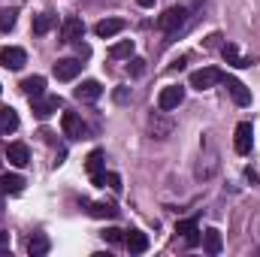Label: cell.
Returning <instances> with one entry per match:
<instances>
[{"label": "cell", "mask_w": 260, "mask_h": 257, "mask_svg": "<svg viewBox=\"0 0 260 257\" xmlns=\"http://www.w3.org/2000/svg\"><path fill=\"white\" fill-rule=\"evenodd\" d=\"M27 254H30V257L49 254V239H46V236H34V239L27 242Z\"/></svg>", "instance_id": "obj_24"}, {"label": "cell", "mask_w": 260, "mask_h": 257, "mask_svg": "<svg viewBox=\"0 0 260 257\" xmlns=\"http://www.w3.org/2000/svg\"><path fill=\"white\" fill-rule=\"evenodd\" d=\"M73 94H76V100H79V103H94V100H100L103 85H100V82H94V79H88V82H82Z\"/></svg>", "instance_id": "obj_9"}, {"label": "cell", "mask_w": 260, "mask_h": 257, "mask_svg": "<svg viewBox=\"0 0 260 257\" xmlns=\"http://www.w3.org/2000/svg\"><path fill=\"white\" fill-rule=\"evenodd\" d=\"M221 55H224V61H227V64H233V67H251V61H248V58H242V55H239V49H236L233 43H224V46H221Z\"/></svg>", "instance_id": "obj_20"}, {"label": "cell", "mask_w": 260, "mask_h": 257, "mask_svg": "<svg viewBox=\"0 0 260 257\" xmlns=\"http://www.w3.org/2000/svg\"><path fill=\"white\" fill-rule=\"evenodd\" d=\"M79 73H82V61H76V58H61V61L55 64V76H58L61 82H73Z\"/></svg>", "instance_id": "obj_10"}, {"label": "cell", "mask_w": 260, "mask_h": 257, "mask_svg": "<svg viewBox=\"0 0 260 257\" xmlns=\"http://www.w3.org/2000/svg\"><path fill=\"white\" fill-rule=\"evenodd\" d=\"M148 127H151V136H154V139H167L170 130H173V121H170V118H160V115L154 112L151 121H148Z\"/></svg>", "instance_id": "obj_18"}, {"label": "cell", "mask_w": 260, "mask_h": 257, "mask_svg": "<svg viewBox=\"0 0 260 257\" xmlns=\"http://www.w3.org/2000/svg\"><path fill=\"white\" fill-rule=\"evenodd\" d=\"M139 6H154V0H136Z\"/></svg>", "instance_id": "obj_35"}, {"label": "cell", "mask_w": 260, "mask_h": 257, "mask_svg": "<svg viewBox=\"0 0 260 257\" xmlns=\"http://www.w3.org/2000/svg\"><path fill=\"white\" fill-rule=\"evenodd\" d=\"M0 91H3V88H0Z\"/></svg>", "instance_id": "obj_36"}, {"label": "cell", "mask_w": 260, "mask_h": 257, "mask_svg": "<svg viewBox=\"0 0 260 257\" xmlns=\"http://www.w3.org/2000/svg\"><path fill=\"white\" fill-rule=\"evenodd\" d=\"M58 106H61V100H58V97H46V100H43V97H34V115H37L40 121H46Z\"/></svg>", "instance_id": "obj_14"}, {"label": "cell", "mask_w": 260, "mask_h": 257, "mask_svg": "<svg viewBox=\"0 0 260 257\" xmlns=\"http://www.w3.org/2000/svg\"><path fill=\"white\" fill-rule=\"evenodd\" d=\"M85 170H88V176H91V179L103 176V151H100V148L88 154V160H85Z\"/></svg>", "instance_id": "obj_23"}, {"label": "cell", "mask_w": 260, "mask_h": 257, "mask_svg": "<svg viewBox=\"0 0 260 257\" xmlns=\"http://www.w3.org/2000/svg\"><path fill=\"white\" fill-rule=\"evenodd\" d=\"M3 157H6L12 167H27V164H30V148H27L24 142H9L6 151H3Z\"/></svg>", "instance_id": "obj_7"}, {"label": "cell", "mask_w": 260, "mask_h": 257, "mask_svg": "<svg viewBox=\"0 0 260 257\" xmlns=\"http://www.w3.org/2000/svg\"><path fill=\"white\" fill-rule=\"evenodd\" d=\"M94 185H106V188H112V191H121V176H118V173H103V176L94 179Z\"/></svg>", "instance_id": "obj_26"}, {"label": "cell", "mask_w": 260, "mask_h": 257, "mask_svg": "<svg viewBox=\"0 0 260 257\" xmlns=\"http://www.w3.org/2000/svg\"><path fill=\"white\" fill-rule=\"evenodd\" d=\"M133 55V40H121L109 49V58H130Z\"/></svg>", "instance_id": "obj_27"}, {"label": "cell", "mask_w": 260, "mask_h": 257, "mask_svg": "<svg viewBox=\"0 0 260 257\" xmlns=\"http://www.w3.org/2000/svg\"><path fill=\"white\" fill-rule=\"evenodd\" d=\"M0 64L6 67V70H21V67L27 64V55L18 46H6V49H0Z\"/></svg>", "instance_id": "obj_8"}, {"label": "cell", "mask_w": 260, "mask_h": 257, "mask_svg": "<svg viewBox=\"0 0 260 257\" xmlns=\"http://www.w3.org/2000/svg\"><path fill=\"white\" fill-rule=\"evenodd\" d=\"M142 70H145V61H142V58H133V61H130V73H133V76H139Z\"/></svg>", "instance_id": "obj_30"}, {"label": "cell", "mask_w": 260, "mask_h": 257, "mask_svg": "<svg viewBox=\"0 0 260 257\" xmlns=\"http://www.w3.org/2000/svg\"><path fill=\"white\" fill-rule=\"evenodd\" d=\"M124 30V21L121 18H103V21H97V27H94V34L100 37V40H109V37H115V34H121Z\"/></svg>", "instance_id": "obj_13"}, {"label": "cell", "mask_w": 260, "mask_h": 257, "mask_svg": "<svg viewBox=\"0 0 260 257\" xmlns=\"http://www.w3.org/2000/svg\"><path fill=\"white\" fill-rule=\"evenodd\" d=\"M121 233H124V230H115V227H109V230H106V233H103V239H106V242H112V245H118V242H121V239H124V236H121Z\"/></svg>", "instance_id": "obj_29"}, {"label": "cell", "mask_w": 260, "mask_h": 257, "mask_svg": "<svg viewBox=\"0 0 260 257\" xmlns=\"http://www.w3.org/2000/svg\"><path fill=\"white\" fill-rule=\"evenodd\" d=\"M221 40H224L221 34H212V37L206 40V49H218V46H221Z\"/></svg>", "instance_id": "obj_31"}, {"label": "cell", "mask_w": 260, "mask_h": 257, "mask_svg": "<svg viewBox=\"0 0 260 257\" xmlns=\"http://www.w3.org/2000/svg\"><path fill=\"white\" fill-rule=\"evenodd\" d=\"M24 191V179L18 173H3L0 176V197H15Z\"/></svg>", "instance_id": "obj_11"}, {"label": "cell", "mask_w": 260, "mask_h": 257, "mask_svg": "<svg viewBox=\"0 0 260 257\" xmlns=\"http://www.w3.org/2000/svg\"><path fill=\"white\" fill-rule=\"evenodd\" d=\"M12 130H18V115H15V109H0V136H6V133H12Z\"/></svg>", "instance_id": "obj_22"}, {"label": "cell", "mask_w": 260, "mask_h": 257, "mask_svg": "<svg viewBox=\"0 0 260 257\" xmlns=\"http://www.w3.org/2000/svg\"><path fill=\"white\" fill-rule=\"evenodd\" d=\"M61 127H64V136H70V139H85V133H88L85 121L76 112H64L61 115Z\"/></svg>", "instance_id": "obj_6"}, {"label": "cell", "mask_w": 260, "mask_h": 257, "mask_svg": "<svg viewBox=\"0 0 260 257\" xmlns=\"http://www.w3.org/2000/svg\"><path fill=\"white\" fill-rule=\"evenodd\" d=\"M91 215H94V218H115L118 209H115L112 203H91Z\"/></svg>", "instance_id": "obj_25"}, {"label": "cell", "mask_w": 260, "mask_h": 257, "mask_svg": "<svg viewBox=\"0 0 260 257\" xmlns=\"http://www.w3.org/2000/svg\"><path fill=\"white\" fill-rule=\"evenodd\" d=\"M218 82H224V73H221V70H215V67H203V70H197L194 76H191V88H197V91L215 88Z\"/></svg>", "instance_id": "obj_2"}, {"label": "cell", "mask_w": 260, "mask_h": 257, "mask_svg": "<svg viewBox=\"0 0 260 257\" xmlns=\"http://www.w3.org/2000/svg\"><path fill=\"white\" fill-rule=\"evenodd\" d=\"M182 100H185V88H182V85H167V88L157 94V106H160V112L179 109Z\"/></svg>", "instance_id": "obj_3"}, {"label": "cell", "mask_w": 260, "mask_h": 257, "mask_svg": "<svg viewBox=\"0 0 260 257\" xmlns=\"http://www.w3.org/2000/svg\"><path fill=\"white\" fill-rule=\"evenodd\" d=\"M185 21H188V9H185V6H170V9L157 18V27L167 30V34H176Z\"/></svg>", "instance_id": "obj_1"}, {"label": "cell", "mask_w": 260, "mask_h": 257, "mask_svg": "<svg viewBox=\"0 0 260 257\" xmlns=\"http://www.w3.org/2000/svg\"><path fill=\"white\" fill-rule=\"evenodd\" d=\"M15 18H18V9H0V30L15 27Z\"/></svg>", "instance_id": "obj_28"}, {"label": "cell", "mask_w": 260, "mask_h": 257, "mask_svg": "<svg viewBox=\"0 0 260 257\" xmlns=\"http://www.w3.org/2000/svg\"><path fill=\"white\" fill-rule=\"evenodd\" d=\"M82 34H85V24H82V18H76V15H70L61 21V43H79L82 40Z\"/></svg>", "instance_id": "obj_5"}, {"label": "cell", "mask_w": 260, "mask_h": 257, "mask_svg": "<svg viewBox=\"0 0 260 257\" xmlns=\"http://www.w3.org/2000/svg\"><path fill=\"white\" fill-rule=\"evenodd\" d=\"M55 21H58V15H52V12H40V15L34 18V34H37V37L49 34V30L55 27Z\"/></svg>", "instance_id": "obj_21"}, {"label": "cell", "mask_w": 260, "mask_h": 257, "mask_svg": "<svg viewBox=\"0 0 260 257\" xmlns=\"http://www.w3.org/2000/svg\"><path fill=\"white\" fill-rule=\"evenodd\" d=\"M124 245H127L133 254H142V251H148V236L139 233V230H130L127 236H124Z\"/></svg>", "instance_id": "obj_16"}, {"label": "cell", "mask_w": 260, "mask_h": 257, "mask_svg": "<svg viewBox=\"0 0 260 257\" xmlns=\"http://www.w3.org/2000/svg\"><path fill=\"white\" fill-rule=\"evenodd\" d=\"M6 248H9V233L0 230V251H6Z\"/></svg>", "instance_id": "obj_32"}, {"label": "cell", "mask_w": 260, "mask_h": 257, "mask_svg": "<svg viewBox=\"0 0 260 257\" xmlns=\"http://www.w3.org/2000/svg\"><path fill=\"white\" fill-rule=\"evenodd\" d=\"M115 100H118V103H124V100H127V91H124V88H121V91H115Z\"/></svg>", "instance_id": "obj_34"}, {"label": "cell", "mask_w": 260, "mask_h": 257, "mask_svg": "<svg viewBox=\"0 0 260 257\" xmlns=\"http://www.w3.org/2000/svg\"><path fill=\"white\" fill-rule=\"evenodd\" d=\"M176 233H182L185 236V242L194 248V245H200V230H197V221H179L176 224Z\"/></svg>", "instance_id": "obj_19"}, {"label": "cell", "mask_w": 260, "mask_h": 257, "mask_svg": "<svg viewBox=\"0 0 260 257\" xmlns=\"http://www.w3.org/2000/svg\"><path fill=\"white\" fill-rule=\"evenodd\" d=\"M251 145H254V127L248 121H242L236 127V136H233V148H236V154H248Z\"/></svg>", "instance_id": "obj_4"}, {"label": "cell", "mask_w": 260, "mask_h": 257, "mask_svg": "<svg viewBox=\"0 0 260 257\" xmlns=\"http://www.w3.org/2000/svg\"><path fill=\"white\" fill-rule=\"evenodd\" d=\"M203 248H206V254H221V248H224V239H221V233L218 230H206L203 233Z\"/></svg>", "instance_id": "obj_17"}, {"label": "cell", "mask_w": 260, "mask_h": 257, "mask_svg": "<svg viewBox=\"0 0 260 257\" xmlns=\"http://www.w3.org/2000/svg\"><path fill=\"white\" fill-rule=\"evenodd\" d=\"M227 91H230V97H233L236 106H251V91L239 79H227Z\"/></svg>", "instance_id": "obj_12"}, {"label": "cell", "mask_w": 260, "mask_h": 257, "mask_svg": "<svg viewBox=\"0 0 260 257\" xmlns=\"http://www.w3.org/2000/svg\"><path fill=\"white\" fill-rule=\"evenodd\" d=\"M79 55H82V58H88V55H91V49H88L85 43H79Z\"/></svg>", "instance_id": "obj_33"}, {"label": "cell", "mask_w": 260, "mask_h": 257, "mask_svg": "<svg viewBox=\"0 0 260 257\" xmlns=\"http://www.w3.org/2000/svg\"><path fill=\"white\" fill-rule=\"evenodd\" d=\"M21 91L34 100V97H43L46 94V79L43 76H27L24 82H21Z\"/></svg>", "instance_id": "obj_15"}]
</instances>
